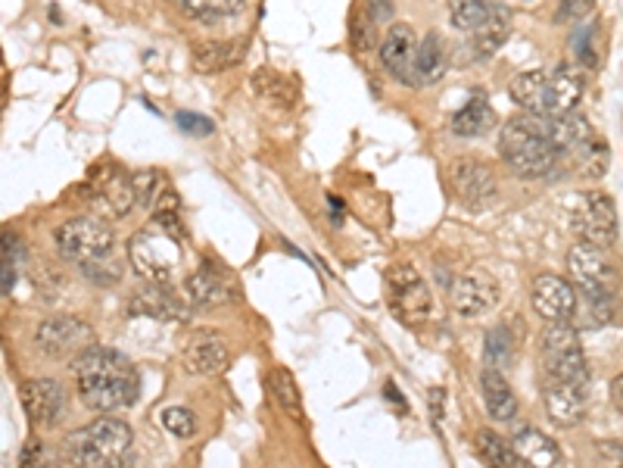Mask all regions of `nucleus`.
I'll list each match as a JSON object with an SVG mask.
<instances>
[{
	"instance_id": "f257e3e1",
	"label": "nucleus",
	"mask_w": 623,
	"mask_h": 468,
	"mask_svg": "<svg viewBox=\"0 0 623 468\" xmlns=\"http://www.w3.org/2000/svg\"><path fill=\"white\" fill-rule=\"evenodd\" d=\"M72 375L79 385L81 403L97 412H116L138 400V372L135 366L106 346H88L72 359Z\"/></svg>"
},
{
	"instance_id": "9d476101",
	"label": "nucleus",
	"mask_w": 623,
	"mask_h": 468,
	"mask_svg": "<svg viewBox=\"0 0 623 468\" xmlns=\"http://www.w3.org/2000/svg\"><path fill=\"white\" fill-rule=\"evenodd\" d=\"M418 35L408 22H393L381 42L383 69L403 84H418Z\"/></svg>"
},
{
	"instance_id": "393cba45",
	"label": "nucleus",
	"mask_w": 623,
	"mask_h": 468,
	"mask_svg": "<svg viewBox=\"0 0 623 468\" xmlns=\"http://www.w3.org/2000/svg\"><path fill=\"white\" fill-rule=\"evenodd\" d=\"M508 94L511 101L518 103L521 110L533 113V116H545V101H549V76L543 69H533V72H521L515 76L508 84Z\"/></svg>"
},
{
	"instance_id": "a878e982",
	"label": "nucleus",
	"mask_w": 623,
	"mask_h": 468,
	"mask_svg": "<svg viewBox=\"0 0 623 468\" xmlns=\"http://www.w3.org/2000/svg\"><path fill=\"white\" fill-rule=\"evenodd\" d=\"M496 125V110L489 106L486 98H471L462 110L452 116V132L459 138H481Z\"/></svg>"
},
{
	"instance_id": "dca6fc26",
	"label": "nucleus",
	"mask_w": 623,
	"mask_h": 468,
	"mask_svg": "<svg viewBox=\"0 0 623 468\" xmlns=\"http://www.w3.org/2000/svg\"><path fill=\"white\" fill-rule=\"evenodd\" d=\"M22 409L35 425H54L66 409V390L54 378H32L20 390Z\"/></svg>"
},
{
	"instance_id": "7ed1b4c3",
	"label": "nucleus",
	"mask_w": 623,
	"mask_h": 468,
	"mask_svg": "<svg viewBox=\"0 0 623 468\" xmlns=\"http://www.w3.org/2000/svg\"><path fill=\"white\" fill-rule=\"evenodd\" d=\"M499 153H503L505 165L521 179L549 175L562 160L558 147L549 138L545 116H533V113L515 116L505 123L503 135H499Z\"/></svg>"
},
{
	"instance_id": "4be33fe9",
	"label": "nucleus",
	"mask_w": 623,
	"mask_h": 468,
	"mask_svg": "<svg viewBox=\"0 0 623 468\" xmlns=\"http://www.w3.org/2000/svg\"><path fill=\"white\" fill-rule=\"evenodd\" d=\"M511 35V10L505 3H489L483 22L471 32L474 38V54L477 57H493Z\"/></svg>"
},
{
	"instance_id": "412c9836",
	"label": "nucleus",
	"mask_w": 623,
	"mask_h": 468,
	"mask_svg": "<svg viewBox=\"0 0 623 468\" xmlns=\"http://www.w3.org/2000/svg\"><path fill=\"white\" fill-rule=\"evenodd\" d=\"M184 366L197 375H219L228 368V346L216 331H200L184 346Z\"/></svg>"
},
{
	"instance_id": "c756f323",
	"label": "nucleus",
	"mask_w": 623,
	"mask_h": 468,
	"mask_svg": "<svg viewBox=\"0 0 623 468\" xmlns=\"http://www.w3.org/2000/svg\"><path fill=\"white\" fill-rule=\"evenodd\" d=\"M172 191L169 179L157 172V169H141L135 172V197H138V209H157L160 201Z\"/></svg>"
},
{
	"instance_id": "c9c22d12",
	"label": "nucleus",
	"mask_w": 623,
	"mask_h": 468,
	"mask_svg": "<svg viewBox=\"0 0 623 468\" xmlns=\"http://www.w3.org/2000/svg\"><path fill=\"white\" fill-rule=\"evenodd\" d=\"M162 425L169 427L175 437H194V431H197V422H194V412L184 407H169L162 409Z\"/></svg>"
},
{
	"instance_id": "423d86ee",
	"label": "nucleus",
	"mask_w": 623,
	"mask_h": 468,
	"mask_svg": "<svg viewBox=\"0 0 623 468\" xmlns=\"http://www.w3.org/2000/svg\"><path fill=\"white\" fill-rule=\"evenodd\" d=\"M540 350H543V366L549 378L574 381V385H586L589 381L580 334L567 322H549L543 338H540Z\"/></svg>"
},
{
	"instance_id": "a19ab883",
	"label": "nucleus",
	"mask_w": 623,
	"mask_h": 468,
	"mask_svg": "<svg viewBox=\"0 0 623 468\" xmlns=\"http://www.w3.org/2000/svg\"><path fill=\"white\" fill-rule=\"evenodd\" d=\"M22 468H57L54 463L41 459V444L38 441H28L25 453H22Z\"/></svg>"
},
{
	"instance_id": "c85d7f7f",
	"label": "nucleus",
	"mask_w": 623,
	"mask_h": 468,
	"mask_svg": "<svg viewBox=\"0 0 623 468\" xmlns=\"http://www.w3.org/2000/svg\"><path fill=\"white\" fill-rule=\"evenodd\" d=\"M477 449H481L483 463L489 468H521V459L511 444H505L496 431H481L477 434Z\"/></svg>"
},
{
	"instance_id": "39448f33",
	"label": "nucleus",
	"mask_w": 623,
	"mask_h": 468,
	"mask_svg": "<svg viewBox=\"0 0 623 468\" xmlns=\"http://www.w3.org/2000/svg\"><path fill=\"white\" fill-rule=\"evenodd\" d=\"M567 219L574 235L596 247H611L618 241V209L604 191H580L567 201Z\"/></svg>"
},
{
	"instance_id": "f03ea898",
	"label": "nucleus",
	"mask_w": 623,
	"mask_h": 468,
	"mask_svg": "<svg viewBox=\"0 0 623 468\" xmlns=\"http://www.w3.org/2000/svg\"><path fill=\"white\" fill-rule=\"evenodd\" d=\"M131 449H135L131 427L113 415H103L62 441V456L72 468H128Z\"/></svg>"
},
{
	"instance_id": "2f4dec72",
	"label": "nucleus",
	"mask_w": 623,
	"mask_h": 468,
	"mask_svg": "<svg viewBox=\"0 0 623 468\" xmlns=\"http://www.w3.org/2000/svg\"><path fill=\"white\" fill-rule=\"evenodd\" d=\"M268 387H272V393H275L278 407L287 409L293 419H300L302 400H300V387H297V381H293V375H290L287 368H275V372L268 375Z\"/></svg>"
},
{
	"instance_id": "a211bd4d",
	"label": "nucleus",
	"mask_w": 623,
	"mask_h": 468,
	"mask_svg": "<svg viewBox=\"0 0 623 468\" xmlns=\"http://www.w3.org/2000/svg\"><path fill=\"white\" fill-rule=\"evenodd\" d=\"M511 447L523 468H564L562 447L540 427H518L511 434Z\"/></svg>"
},
{
	"instance_id": "ea45409f",
	"label": "nucleus",
	"mask_w": 623,
	"mask_h": 468,
	"mask_svg": "<svg viewBox=\"0 0 623 468\" xmlns=\"http://www.w3.org/2000/svg\"><path fill=\"white\" fill-rule=\"evenodd\" d=\"M596 0H558L555 20L558 22H584L592 13Z\"/></svg>"
},
{
	"instance_id": "6ab92c4d",
	"label": "nucleus",
	"mask_w": 623,
	"mask_h": 468,
	"mask_svg": "<svg viewBox=\"0 0 623 468\" xmlns=\"http://www.w3.org/2000/svg\"><path fill=\"white\" fill-rule=\"evenodd\" d=\"M184 290H187V300L194 306H221V304H231V300H238V285L219 272V269H209V265H203L197 269L187 282H184Z\"/></svg>"
},
{
	"instance_id": "72a5a7b5",
	"label": "nucleus",
	"mask_w": 623,
	"mask_h": 468,
	"mask_svg": "<svg viewBox=\"0 0 623 468\" xmlns=\"http://www.w3.org/2000/svg\"><path fill=\"white\" fill-rule=\"evenodd\" d=\"M449 3V22L459 32H474L486 16V0H446Z\"/></svg>"
},
{
	"instance_id": "7c9ffc66",
	"label": "nucleus",
	"mask_w": 623,
	"mask_h": 468,
	"mask_svg": "<svg viewBox=\"0 0 623 468\" xmlns=\"http://www.w3.org/2000/svg\"><path fill=\"white\" fill-rule=\"evenodd\" d=\"M191 20L216 22L224 16H234L243 7V0H175Z\"/></svg>"
},
{
	"instance_id": "f704fd0d",
	"label": "nucleus",
	"mask_w": 623,
	"mask_h": 468,
	"mask_svg": "<svg viewBox=\"0 0 623 468\" xmlns=\"http://www.w3.org/2000/svg\"><path fill=\"white\" fill-rule=\"evenodd\" d=\"M253 88H256V94L262 98H268V101H278V103H287L290 101V94H293V88L287 79H281L278 72H272V69H262L253 76Z\"/></svg>"
},
{
	"instance_id": "58836bf2",
	"label": "nucleus",
	"mask_w": 623,
	"mask_h": 468,
	"mask_svg": "<svg viewBox=\"0 0 623 468\" xmlns=\"http://www.w3.org/2000/svg\"><path fill=\"white\" fill-rule=\"evenodd\" d=\"M81 269H84V275H88V278H94L97 285H109V282H116V278L122 275L116 260H109V256L94 260V263H81Z\"/></svg>"
},
{
	"instance_id": "aec40b11",
	"label": "nucleus",
	"mask_w": 623,
	"mask_h": 468,
	"mask_svg": "<svg viewBox=\"0 0 623 468\" xmlns=\"http://www.w3.org/2000/svg\"><path fill=\"white\" fill-rule=\"evenodd\" d=\"M586 94V76L577 66H562L555 76H549V101L545 116H570Z\"/></svg>"
},
{
	"instance_id": "0eeeda50",
	"label": "nucleus",
	"mask_w": 623,
	"mask_h": 468,
	"mask_svg": "<svg viewBox=\"0 0 623 468\" xmlns=\"http://www.w3.org/2000/svg\"><path fill=\"white\" fill-rule=\"evenodd\" d=\"M54 241L60 247V253L66 260H76V263H94L113 253V228L97 219V216H79V219H69L66 225L57 228Z\"/></svg>"
},
{
	"instance_id": "f8f14e48",
	"label": "nucleus",
	"mask_w": 623,
	"mask_h": 468,
	"mask_svg": "<svg viewBox=\"0 0 623 468\" xmlns=\"http://www.w3.org/2000/svg\"><path fill=\"white\" fill-rule=\"evenodd\" d=\"M390 304L408 326H418L430 316V290L412 265H396L390 272Z\"/></svg>"
},
{
	"instance_id": "ddd939ff",
	"label": "nucleus",
	"mask_w": 623,
	"mask_h": 468,
	"mask_svg": "<svg viewBox=\"0 0 623 468\" xmlns=\"http://www.w3.org/2000/svg\"><path fill=\"white\" fill-rule=\"evenodd\" d=\"M449 304L464 319H477V316L499 306V287H496V282L489 275L468 272V275H459L449 285Z\"/></svg>"
},
{
	"instance_id": "c03bdc74",
	"label": "nucleus",
	"mask_w": 623,
	"mask_h": 468,
	"mask_svg": "<svg viewBox=\"0 0 623 468\" xmlns=\"http://www.w3.org/2000/svg\"><path fill=\"white\" fill-rule=\"evenodd\" d=\"M621 468H623V466H621Z\"/></svg>"
},
{
	"instance_id": "20e7f679",
	"label": "nucleus",
	"mask_w": 623,
	"mask_h": 468,
	"mask_svg": "<svg viewBox=\"0 0 623 468\" xmlns=\"http://www.w3.org/2000/svg\"><path fill=\"white\" fill-rule=\"evenodd\" d=\"M184 228L178 213L153 216V222L141 228L131 244H128V260L135 272L147 278L150 285H169L172 272L178 269L184 253Z\"/></svg>"
},
{
	"instance_id": "79ce46f5",
	"label": "nucleus",
	"mask_w": 623,
	"mask_h": 468,
	"mask_svg": "<svg viewBox=\"0 0 623 468\" xmlns=\"http://www.w3.org/2000/svg\"><path fill=\"white\" fill-rule=\"evenodd\" d=\"M365 10L374 22H387L393 16V0H365Z\"/></svg>"
},
{
	"instance_id": "bb28decb",
	"label": "nucleus",
	"mask_w": 623,
	"mask_h": 468,
	"mask_svg": "<svg viewBox=\"0 0 623 468\" xmlns=\"http://www.w3.org/2000/svg\"><path fill=\"white\" fill-rule=\"evenodd\" d=\"M446 66H449L446 44L437 32H427L422 38V47H418V84L440 82L446 76Z\"/></svg>"
},
{
	"instance_id": "e433bc0d",
	"label": "nucleus",
	"mask_w": 623,
	"mask_h": 468,
	"mask_svg": "<svg viewBox=\"0 0 623 468\" xmlns=\"http://www.w3.org/2000/svg\"><path fill=\"white\" fill-rule=\"evenodd\" d=\"M586 304H589V312H592V319H596V326H608V322H614V290H596V294H584Z\"/></svg>"
},
{
	"instance_id": "f3484780",
	"label": "nucleus",
	"mask_w": 623,
	"mask_h": 468,
	"mask_svg": "<svg viewBox=\"0 0 623 468\" xmlns=\"http://www.w3.org/2000/svg\"><path fill=\"white\" fill-rule=\"evenodd\" d=\"M452 184H455L459 201H464L468 206L486 204L496 194V175L477 157H462L452 165Z\"/></svg>"
},
{
	"instance_id": "5701e85b",
	"label": "nucleus",
	"mask_w": 623,
	"mask_h": 468,
	"mask_svg": "<svg viewBox=\"0 0 623 468\" xmlns=\"http://www.w3.org/2000/svg\"><path fill=\"white\" fill-rule=\"evenodd\" d=\"M131 316H150V319H182V304L172 297V290L165 285L141 287L131 300H128Z\"/></svg>"
},
{
	"instance_id": "b1692460",
	"label": "nucleus",
	"mask_w": 623,
	"mask_h": 468,
	"mask_svg": "<svg viewBox=\"0 0 623 468\" xmlns=\"http://www.w3.org/2000/svg\"><path fill=\"white\" fill-rule=\"evenodd\" d=\"M481 390H483V400H486V412H489L496 422H511V419H515L518 400H515L511 385L505 381V375L499 368H483Z\"/></svg>"
},
{
	"instance_id": "37998d69",
	"label": "nucleus",
	"mask_w": 623,
	"mask_h": 468,
	"mask_svg": "<svg viewBox=\"0 0 623 468\" xmlns=\"http://www.w3.org/2000/svg\"><path fill=\"white\" fill-rule=\"evenodd\" d=\"M611 407L623 415V375H618V378L611 381Z\"/></svg>"
},
{
	"instance_id": "2eb2a0df",
	"label": "nucleus",
	"mask_w": 623,
	"mask_h": 468,
	"mask_svg": "<svg viewBox=\"0 0 623 468\" xmlns=\"http://www.w3.org/2000/svg\"><path fill=\"white\" fill-rule=\"evenodd\" d=\"M533 309L545 322H570L577 316V290L562 275H540L533 282Z\"/></svg>"
},
{
	"instance_id": "1a4fd4ad",
	"label": "nucleus",
	"mask_w": 623,
	"mask_h": 468,
	"mask_svg": "<svg viewBox=\"0 0 623 468\" xmlns=\"http://www.w3.org/2000/svg\"><path fill=\"white\" fill-rule=\"evenodd\" d=\"M567 275L580 285L584 294L614 290L618 287V269L608 260L604 247L586 244V241L567 250Z\"/></svg>"
},
{
	"instance_id": "cd10ccee",
	"label": "nucleus",
	"mask_w": 623,
	"mask_h": 468,
	"mask_svg": "<svg viewBox=\"0 0 623 468\" xmlns=\"http://www.w3.org/2000/svg\"><path fill=\"white\" fill-rule=\"evenodd\" d=\"M234 62H238V44L228 42H203L191 54V66L203 76H216V72L234 66Z\"/></svg>"
},
{
	"instance_id": "9b49d317",
	"label": "nucleus",
	"mask_w": 623,
	"mask_h": 468,
	"mask_svg": "<svg viewBox=\"0 0 623 468\" xmlns=\"http://www.w3.org/2000/svg\"><path fill=\"white\" fill-rule=\"evenodd\" d=\"M91 341H94L91 326L76 319V316H50L35 331V344L47 356H79L81 350L94 346Z\"/></svg>"
},
{
	"instance_id": "473e14b6",
	"label": "nucleus",
	"mask_w": 623,
	"mask_h": 468,
	"mask_svg": "<svg viewBox=\"0 0 623 468\" xmlns=\"http://www.w3.org/2000/svg\"><path fill=\"white\" fill-rule=\"evenodd\" d=\"M483 359H486V368H499V372L515 363V341H511V334H508L503 326L493 328V331L486 334Z\"/></svg>"
},
{
	"instance_id": "6e6552de",
	"label": "nucleus",
	"mask_w": 623,
	"mask_h": 468,
	"mask_svg": "<svg viewBox=\"0 0 623 468\" xmlns=\"http://www.w3.org/2000/svg\"><path fill=\"white\" fill-rule=\"evenodd\" d=\"M88 194H91L113 219H125V216L138 206V197H135V175H128L122 165L113 163H103L91 172Z\"/></svg>"
},
{
	"instance_id": "4c0bfd02",
	"label": "nucleus",
	"mask_w": 623,
	"mask_h": 468,
	"mask_svg": "<svg viewBox=\"0 0 623 468\" xmlns=\"http://www.w3.org/2000/svg\"><path fill=\"white\" fill-rule=\"evenodd\" d=\"M175 123H178V128L187 132L191 138H209V135L216 132V123L206 119V116H200V113H178Z\"/></svg>"
},
{
	"instance_id": "4468645a",
	"label": "nucleus",
	"mask_w": 623,
	"mask_h": 468,
	"mask_svg": "<svg viewBox=\"0 0 623 468\" xmlns=\"http://www.w3.org/2000/svg\"><path fill=\"white\" fill-rule=\"evenodd\" d=\"M543 403H545V415L552 419V425L574 427L584 422L589 393H586V385L558 381V378H545Z\"/></svg>"
}]
</instances>
